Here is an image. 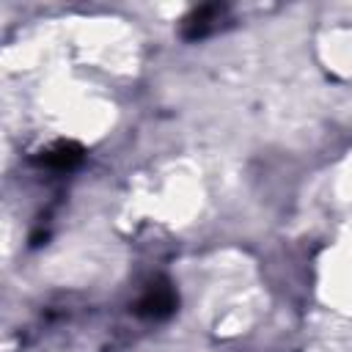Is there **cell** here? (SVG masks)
Here are the masks:
<instances>
[{
    "instance_id": "obj_1",
    "label": "cell",
    "mask_w": 352,
    "mask_h": 352,
    "mask_svg": "<svg viewBox=\"0 0 352 352\" xmlns=\"http://www.w3.org/2000/svg\"><path fill=\"white\" fill-rule=\"evenodd\" d=\"M170 305H173V294H170L168 289H162V286L151 289V292L146 294V300L140 302L143 314H151V316H157V314H168Z\"/></svg>"
},
{
    "instance_id": "obj_2",
    "label": "cell",
    "mask_w": 352,
    "mask_h": 352,
    "mask_svg": "<svg viewBox=\"0 0 352 352\" xmlns=\"http://www.w3.org/2000/svg\"><path fill=\"white\" fill-rule=\"evenodd\" d=\"M44 162L47 165H55V168H72L74 162H80V148L72 146V143H60L52 151H47Z\"/></svg>"
}]
</instances>
